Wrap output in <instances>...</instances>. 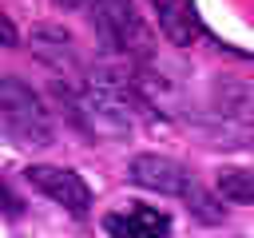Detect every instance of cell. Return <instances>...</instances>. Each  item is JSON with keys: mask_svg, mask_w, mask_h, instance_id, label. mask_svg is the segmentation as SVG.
<instances>
[{"mask_svg": "<svg viewBox=\"0 0 254 238\" xmlns=\"http://www.w3.org/2000/svg\"><path fill=\"white\" fill-rule=\"evenodd\" d=\"M107 238H171V214L159 206L131 202L123 210H111L103 218Z\"/></svg>", "mask_w": 254, "mask_h": 238, "instance_id": "5", "label": "cell"}, {"mask_svg": "<svg viewBox=\"0 0 254 238\" xmlns=\"http://www.w3.org/2000/svg\"><path fill=\"white\" fill-rule=\"evenodd\" d=\"M0 40H4V44H16V32H12V24H8L4 16H0Z\"/></svg>", "mask_w": 254, "mask_h": 238, "instance_id": "11", "label": "cell"}, {"mask_svg": "<svg viewBox=\"0 0 254 238\" xmlns=\"http://www.w3.org/2000/svg\"><path fill=\"white\" fill-rule=\"evenodd\" d=\"M210 103H214V119H226V123L246 127L254 119V79L222 75L214 83V91H210Z\"/></svg>", "mask_w": 254, "mask_h": 238, "instance_id": "6", "label": "cell"}, {"mask_svg": "<svg viewBox=\"0 0 254 238\" xmlns=\"http://www.w3.org/2000/svg\"><path fill=\"white\" fill-rule=\"evenodd\" d=\"M0 210H4L8 218H20V210H24V202L8 190V182H4V178H0Z\"/></svg>", "mask_w": 254, "mask_h": 238, "instance_id": "10", "label": "cell"}, {"mask_svg": "<svg viewBox=\"0 0 254 238\" xmlns=\"http://www.w3.org/2000/svg\"><path fill=\"white\" fill-rule=\"evenodd\" d=\"M151 8H155V16H159V28H163L179 48H190V44L202 36L198 16H194V8H190L187 0H151Z\"/></svg>", "mask_w": 254, "mask_h": 238, "instance_id": "8", "label": "cell"}, {"mask_svg": "<svg viewBox=\"0 0 254 238\" xmlns=\"http://www.w3.org/2000/svg\"><path fill=\"white\" fill-rule=\"evenodd\" d=\"M214 186H218V194H222L226 202H254V171L226 167V171H218Z\"/></svg>", "mask_w": 254, "mask_h": 238, "instance_id": "9", "label": "cell"}, {"mask_svg": "<svg viewBox=\"0 0 254 238\" xmlns=\"http://www.w3.org/2000/svg\"><path fill=\"white\" fill-rule=\"evenodd\" d=\"M0 127L20 147H48L56 135L44 99L20 75H8V71H0Z\"/></svg>", "mask_w": 254, "mask_h": 238, "instance_id": "1", "label": "cell"}, {"mask_svg": "<svg viewBox=\"0 0 254 238\" xmlns=\"http://www.w3.org/2000/svg\"><path fill=\"white\" fill-rule=\"evenodd\" d=\"M32 52L60 75L75 79L79 75V52H75V40L64 32V28H36L32 32Z\"/></svg>", "mask_w": 254, "mask_h": 238, "instance_id": "7", "label": "cell"}, {"mask_svg": "<svg viewBox=\"0 0 254 238\" xmlns=\"http://www.w3.org/2000/svg\"><path fill=\"white\" fill-rule=\"evenodd\" d=\"M52 4H56V8H83L87 0H52Z\"/></svg>", "mask_w": 254, "mask_h": 238, "instance_id": "12", "label": "cell"}, {"mask_svg": "<svg viewBox=\"0 0 254 238\" xmlns=\"http://www.w3.org/2000/svg\"><path fill=\"white\" fill-rule=\"evenodd\" d=\"M24 178H28L44 198H52L56 206H64V210H67V214H75V218H83V214L91 210V190H87V182H83L71 167L32 163V167L24 171Z\"/></svg>", "mask_w": 254, "mask_h": 238, "instance_id": "3", "label": "cell"}, {"mask_svg": "<svg viewBox=\"0 0 254 238\" xmlns=\"http://www.w3.org/2000/svg\"><path fill=\"white\" fill-rule=\"evenodd\" d=\"M99 44L107 52H119V56H147L151 40H147V28L143 20L135 16V4L131 0H87L83 4Z\"/></svg>", "mask_w": 254, "mask_h": 238, "instance_id": "2", "label": "cell"}, {"mask_svg": "<svg viewBox=\"0 0 254 238\" xmlns=\"http://www.w3.org/2000/svg\"><path fill=\"white\" fill-rule=\"evenodd\" d=\"M127 178L143 190H155V194H171V198H187L194 178L190 171L179 163V159H167V155H135L127 163Z\"/></svg>", "mask_w": 254, "mask_h": 238, "instance_id": "4", "label": "cell"}]
</instances>
